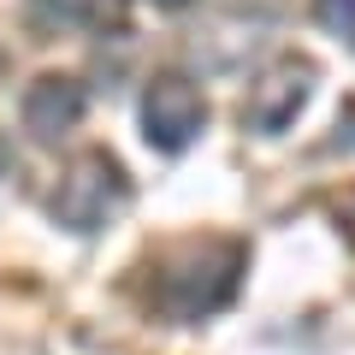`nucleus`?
<instances>
[{"instance_id":"obj_11","label":"nucleus","mask_w":355,"mask_h":355,"mask_svg":"<svg viewBox=\"0 0 355 355\" xmlns=\"http://www.w3.org/2000/svg\"><path fill=\"white\" fill-rule=\"evenodd\" d=\"M0 71H6V53H0Z\"/></svg>"},{"instance_id":"obj_2","label":"nucleus","mask_w":355,"mask_h":355,"mask_svg":"<svg viewBox=\"0 0 355 355\" xmlns=\"http://www.w3.org/2000/svg\"><path fill=\"white\" fill-rule=\"evenodd\" d=\"M130 202V178L125 166L113 160V154L89 148L77 154L71 166H65L60 190H53V219H60L65 231H101L107 219H119Z\"/></svg>"},{"instance_id":"obj_10","label":"nucleus","mask_w":355,"mask_h":355,"mask_svg":"<svg viewBox=\"0 0 355 355\" xmlns=\"http://www.w3.org/2000/svg\"><path fill=\"white\" fill-rule=\"evenodd\" d=\"M0 166H6V142H0Z\"/></svg>"},{"instance_id":"obj_5","label":"nucleus","mask_w":355,"mask_h":355,"mask_svg":"<svg viewBox=\"0 0 355 355\" xmlns=\"http://www.w3.org/2000/svg\"><path fill=\"white\" fill-rule=\"evenodd\" d=\"M89 95L77 77H36V83L24 89V101H18V113H24V130L36 142H60L65 130L83 119Z\"/></svg>"},{"instance_id":"obj_6","label":"nucleus","mask_w":355,"mask_h":355,"mask_svg":"<svg viewBox=\"0 0 355 355\" xmlns=\"http://www.w3.org/2000/svg\"><path fill=\"white\" fill-rule=\"evenodd\" d=\"M130 0H30V24L42 36L60 30H119Z\"/></svg>"},{"instance_id":"obj_8","label":"nucleus","mask_w":355,"mask_h":355,"mask_svg":"<svg viewBox=\"0 0 355 355\" xmlns=\"http://www.w3.org/2000/svg\"><path fill=\"white\" fill-rule=\"evenodd\" d=\"M338 219H343V237L355 243V190H349V196H343V202H338Z\"/></svg>"},{"instance_id":"obj_7","label":"nucleus","mask_w":355,"mask_h":355,"mask_svg":"<svg viewBox=\"0 0 355 355\" xmlns=\"http://www.w3.org/2000/svg\"><path fill=\"white\" fill-rule=\"evenodd\" d=\"M320 24H326L331 36L355 42V0H320Z\"/></svg>"},{"instance_id":"obj_4","label":"nucleus","mask_w":355,"mask_h":355,"mask_svg":"<svg viewBox=\"0 0 355 355\" xmlns=\"http://www.w3.org/2000/svg\"><path fill=\"white\" fill-rule=\"evenodd\" d=\"M308 95H314V65H308V60H279L272 71H261V83H249V107H243V119L272 137V130H284L308 107Z\"/></svg>"},{"instance_id":"obj_1","label":"nucleus","mask_w":355,"mask_h":355,"mask_svg":"<svg viewBox=\"0 0 355 355\" xmlns=\"http://www.w3.org/2000/svg\"><path fill=\"white\" fill-rule=\"evenodd\" d=\"M243 243H219V237H196L184 249H172L160 261V279H154V308L166 320H207L237 296L243 279Z\"/></svg>"},{"instance_id":"obj_9","label":"nucleus","mask_w":355,"mask_h":355,"mask_svg":"<svg viewBox=\"0 0 355 355\" xmlns=\"http://www.w3.org/2000/svg\"><path fill=\"white\" fill-rule=\"evenodd\" d=\"M154 6H166V12H178V6H190V0H154Z\"/></svg>"},{"instance_id":"obj_3","label":"nucleus","mask_w":355,"mask_h":355,"mask_svg":"<svg viewBox=\"0 0 355 355\" xmlns=\"http://www.w3.org/2000/svg\"><path fill=\"white\" fill-rule=\"evenodd\" d=\"M202 125H207V101L190 77H154L148 83V95H142V137L160 154L190 148L202 137Z\"/></svg>"}]
</instances>
